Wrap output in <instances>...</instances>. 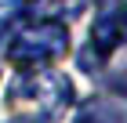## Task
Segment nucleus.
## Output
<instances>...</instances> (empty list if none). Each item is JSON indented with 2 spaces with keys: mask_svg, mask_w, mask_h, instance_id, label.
<instances>
[{
  "mask_svg": "<svg viewBox=\"0 0 127 123\" xmlns=\"http://www.w3.org/2000/svg\"><path fill=\"white\" fill-rule=\"evenodd\" d=\"M65 47H69V33L62 29V22H29L7 44V58L22 69H36L51 58L65 54Z\"/></svg>",
  "mask_w": 127,
  "mask_h": 123,
  "instance_id": "nucleus-1",
  "label": "nucleus"
},
{
  "mask_svg": "<svg viewBox=\"0 0 127 123\" xmlns=\"http://www.w3.org/2000/svg\"><path fill=\"white\" fill-rule=\"evenodd\" d=\"M76 11H80V0H29L22 15L29 22H62Z\"/></svg>",
  "mask_w": 127,
  "mask_h": 123,
  "instance_id": "nucleus-2",
  "label": "nucleus"
}]
</instances>
